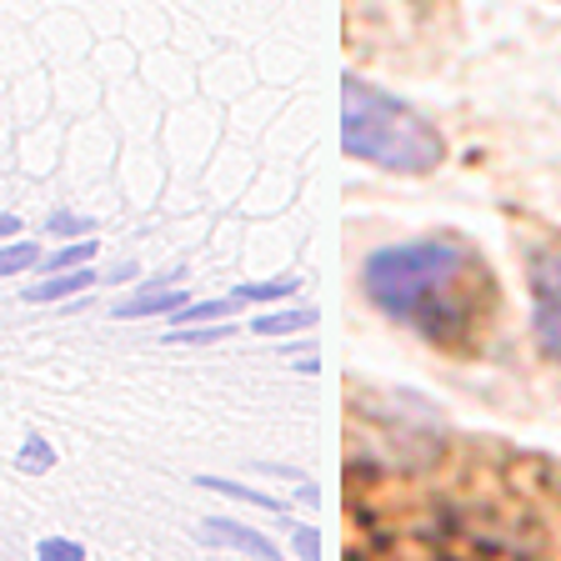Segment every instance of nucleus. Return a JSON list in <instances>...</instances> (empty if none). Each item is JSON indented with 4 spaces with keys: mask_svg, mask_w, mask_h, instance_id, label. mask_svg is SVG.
<instances>
[{
    "mask_svg": "<svg viewBox=\"0 0 561 561\" xmlns=\"http://www.w3.org/2000/svg\"><path fill=\"white\" fill-rule=\"evenodd\" d=\"M241 296H226V301H186L181 311H171V327H201V321H226L231 311H241Z\"/></svg>",
    "mask_w": 561,
    "mask_h": 561,
    "instance_id": "obj_7",
    "label": "nucleus"
},
{
    "mask_svg": "<svg viewBox=\"0 0 561 561\" xmlns=\"http://www.w3.org/2000/svg\"><path fill=\"white\" fill-rule=\"evenodd\" d=\"M25 266H41V245L35 241L0 245V276H15V271H25Z\"/></svg>",
    "mask_w": 561,
    "mask_h": 561,
    "instance_id": "obj_11",
    "label": "nucleus"
},
{
    "mask_svg": "<svg viewBox=\"0 0 561 561\" xmlns=\"http://www.w3.org/2000/svg\"><path fill=\"white\" fill-rule=\"evenodd\" d=\"M186 301H191V296L181 291V286H165V291H161V286H146L136 301H121L111 316H116V321H140V316H171V311H181Z\"/></svg>",
    "mask_w": 561,
    "mask_h": 561,
    "instance_id": "obj_5",
    "label": "nucleus"
},
{
    "mask_svg": "<svg viewBox=\"0 0 561 561\" xmlns=\"http://www.w3.org/2000/svg\"><path fill=\"white\" fill-rule=\"evenodd\" d=\"M341 146L356 161L386 165L401 175H426L442 165L446 140L432 121L411 111L407 101L376 91V85L346 76L341 81Z\"/></svg>",
    "mask_w": 561,
    "mask_h": 561,
    "instance_id": "obj_2",
    "label": "nucleus"
},
{
    "mask_svg": "<svg viewBox=\"0 0 561 561\" xmlns=\"http://www.w3.org/2000/svg\"><path fill=\"white\" fill-rule=\"evenodd\" d=\"M95 271H56V276H46V280H35V286H25V301H66V296H85L95 286Z\"/></svg>",
    "mask_w": 561,
    "mask_h": 561,
    "instance_id": "obj_6",
    "label": "nucleus"
},
{
    "mask_svg": "<svg viewBox=\"0 0 561 561\" xmlns=\"http://www.w3.org/2000/svg\"><path fill=\"white\" fill-rule=\"evenodd\" d=\"M306 327H316V311H266L251 321L256 336H286V331H306Z\"/></svg>",
    "mask_w": 561,
    "mask_h": 561,
    "instance_id": "obj_9",
    "label": "nucleus"
},
{
    "mask_svg": "<svg viewBox=\"0 0 561 561\" xmlns=\"http://www.w3.org/2000/svg\"><path fill=\"white\" fill-rule=\"evenodd\" d=\"M35 557L41 561H85L81 541H66V537H41L35 541Z\"/></svg>",
    "mask_w": 561,
    "mask_h": 561,
    "instance_id": "obj_16",
    "label": "nucleus"
},
{
    "mask_svg": "<svg viewBox=\"0 0 561 561\" xmlns=\"http://www.w3.org/2000/svg\"><path fill=\"white\" fill-rule=\"evenodd\" d=\"M201 537H206V541H221V547H236V551H245V557H280V551L271 547L261 531L231 522V516H210V522H201Z\"/></svg>",
    "mask_w": 561,
    "mask_h": 561,
    "instance_id": "obj_4",
    "label": "nucleus"
},
{
    "mask_svg": "<svg viewBox=\"0 0 561 561\" xmlns=\"http://www.w3.org/2000/svg\"><path fill=\"white\" fill-rule=\"evenodd\" d=\"M301 291V280L296 276H280V280H256V286H241V301H280V296H296Z\"/></svg>",
    "mask_w": 561,
    "mask_h": 561,
    "instance_id": "obj_12",
    "label": "nucleus"
},
{
    "mask_svg": "<svg viewBox=\"0 0 561 561\" xmlns=\"http://www.w3.org/2000/svg\"><path fill=\"white\" fill-rule=\"evenodd\" d=\"M15 467L31 471V477H35V471H50V467H56V446H50L41 432H25L21 456H15Z\"/></svg>",
    "mask_w": 561,
    "mask_h": 561,
    "instance_id": "obj_10",
    "label": "nucleus"
},
{
    "mask_svg": "<svg viewBox=\"0 0 561 561\" xmlns=\"http://www.w3.org/2000/svg\"><path fill=\"white\" fill-rule=\"evenodd\" d=\"M231 327L221 321H201V327H171V341L175 346H210V341H221Z\"/></svg>",
    "mask_w": 561,
    "mask_h": 561,
    "instance_id": "obj_14",
    "label": "nucleus"
},
{
    "mask_svg": "<svg viewBox=\"0 0 561 561\" xmlns=\"http://www.w3.org/2000/svg\"><path fill=\"white\" fill-rule=\"evenodd\" d=\"M362 286L376 311L407 321L442 346H467L496 306L486 261L461 236H426L371 251Z\"/></svg>",
    "mask_w": 561,
    "mask_h": 561,
    "instance_id": "obj_1",
    "label": "nucleus"
},
{
    "mask_svg": "<svg viewBox=\"0 0 561 561\" xmlns=\"http://www.w3.org/2000/svg\"><path fill=\"white\" fill-rule=\"evenodd\" d=\"M531 327L547 356H561V241L531 261Z\"/></svg>",
    "mask_w": 561,
    "mask_h": 561,
    "instance_id": "obj_3",
    "label": "nucleus"
},
{
    "mask_svg": "<svg viewBox=\"0 0 561 561\" xmlns=\"http://www.w3.org/2000/svg\"><path fill=\"white\" fill-rule=\"evenodd\" d=\"M95 256V236H81V241H70L66 251H56V256H46L41 266L46 271H70V266H85V261Z\"/></svg>",
    "mask_w": 561,
    "mask_h": 561,
    "instance_id": "obj_13",
    "label": "nucleus"
},
{
    "mask_svg": "<svg viewBox=\"0 0 561 561\" xmlns=\"http://www.w3.org/2000/svg\"><path fill=\"white\" fill-rule=\"evenodd\" d=\"M196 486H206V491H221V496H231V502H245V506H261V512H286V506L276 502V496H266V491H256V486H241V481H226V477H196Z\"/></svg>",
    "mask_w": 561,
    "mask_h": 561,
    "instance_id": "obj_8",
    "label": "nucleus"
},
{
    "mask_svg": "<svg viewBox=\"0 0 561 561\" xmlns=\"http://www.w3.org/2000/svg\"><path fill=\"white\" fill-rule=\"evenodd\" d=\"M15 231H21V216H0V241H11Z\"/></svg>",
    "mask_w": 561,
    "mask_h": 561,
    "instance_id": "obj_18",
    "label": "nucleus"
},
{
    "mask_svg": "<svg viewBox=\"0 0 561 561\" xmlns=\"http://www.w3.org/2000/svg\"><path fill=\"white\" fill-rule=\"evenodd\" d=\"M296 551L301 557H321V537L316 531H296Z\"/></svg>",
    "mask_w": 561,
    "mask_h": 561,
    "instance_id": "obj_17",
    "label": "nucleus"
},
{
    "mask_svg": "<svg viewBox=\"0 0 561 561\" xmlns=\"http://www.w3.org/2000/svg\"><path fill=\"white\" fill-rule=\"evenodd\" d=\"M46 231L66 236V241H81V236H85V231H95V221H91V216H76V210H50V221H46Z\"/></svg>",
    "mask_w": 561,
    "mask_h": 561,
    "instance_id": "obj_15",
    "label": "nucleus"
}]
</instances>
